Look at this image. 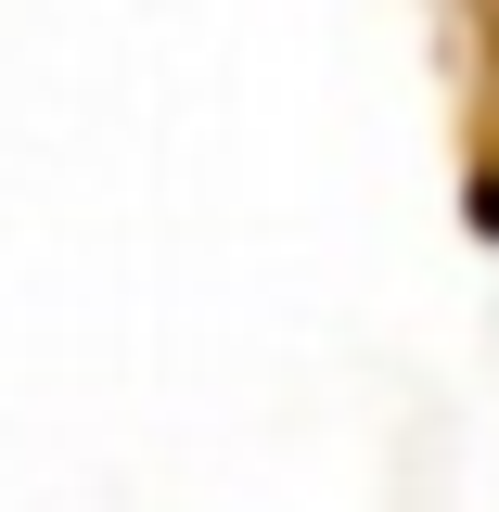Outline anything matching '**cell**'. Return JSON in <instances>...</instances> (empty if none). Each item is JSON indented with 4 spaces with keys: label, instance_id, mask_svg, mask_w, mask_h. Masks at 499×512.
<instances>
[{
    "label": "cell",
    "instance_id": "6da1fadb",
    "mask_svg": "<svg viewBox=\"0 0 499 512\" xmlns=\"http://www.w3.org/2000/svg\"><path fill=\"white\" fill-rule=\"evenodd\" d=\"M474 205H487V231H499V167H487V180H474Z\"/></svg>",
    "mask_w": 499,
    "mask_h": 512
}]
</instances>
